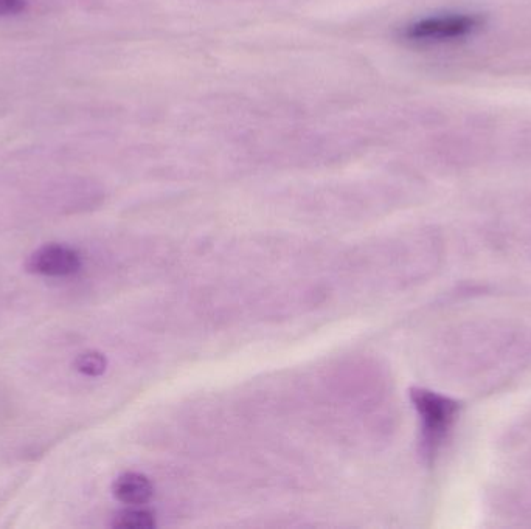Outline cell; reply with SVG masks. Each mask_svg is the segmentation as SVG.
I'll use <instances>...</instances> for the list:
<instances>
[{"label": "cell", "instance_id": "obj_1", "mask_svg": "<svg viewBox=\"0 0 531 529\" xmlns=\"http://www.w3.org/2000/svg\"><path fill=\"white\" fill-rule=\"evenodd\" d=\"M410 401L423 422V455L432 460L457 419L462 405L455 399L438 395L426 388H412Z\"/></svg>", "mask_w": 531, "mask_h": 529}, {"label": "cell", "instance_id": "obj_2", "mask_svg": "<svg viewBox=\"0 0 531 529\" xmlns=\"http://www.w3.org/2000/svg\"><path fill=\"white\" fill-rule=\"evenodd\" d=\"M485 25L479 14H446L407 25L403 36L412 42H445L466 38Z\"/></svg>", "mask_w": 531, "mask_h": 529}, {"label": "cell", "instance_id": "obj_3", "mask_svg": "<svg viewBox=\"0 0 531 529\" xmlns=\"http://www.w3.org/2000/svg\"><path fill=\"white\" fill-rule=\"evenodd\" d=\"M83 266L78 250L66 244H46L30 253L25 261L28 274L63 278L77 274Z\"/></svg>", "mask_w": 531, "mask_h": 529}, {"label": "cell", "instance_id": "obj_4", "mask_svg": "<svg viewBox=\"0 0 531 529\" xmlns=\"http://www.w3.org/2000/svg\"><path fill=\"white\" fill-rule=\"evenodd\" d=\"M112 492L118 502L129 506H140L145 505L153 497V485L145 475L128 472L115 480Z\"/></svg>", "mask_w": 531, "mask_h": 529}, {"label": "cell", "instance_id": "obj_5", "mask_svg": "<svg viewBox=\"0 0 531 529\" xmlns=\"http://www.w3.org/2000/svg\"><path fill=\"white\" fill-rule=\"evenodd\" d=\"M156 525L154 516L145 509H125L118 512L112 520V526L118 529H148Z\"/></svg>", "mask_w": 531, "mask_h": 529}, {"label": "cell", "instance_id": "obj_6", "mask_svg": "<svg viewBox=\"0 0 531 529\" xmlns=\"http://www.w3.org/2000/svg\"><path fill=\"white\" fill-rule=\"evenodd\" d=\"M108 362L103 354L97 351L80 354L75 360V370L87 377H98L105 373Z\"/></svg>", "mask_w": 531, "mask_h": 529}, {"label": "cell", "instance_id": "obj_7", "mask_svg": "<svg viewBox=\"0 0 531 529\" xmlns=\"http://www.w3.org/2000/svg\"><path fill=\"white\" fill-rule=\"evenodd\" d=\"M27 8V0H0V18L16 16Z\"/></svg>", "mask_w": 531, "mask_h": 529}]
</instances>
